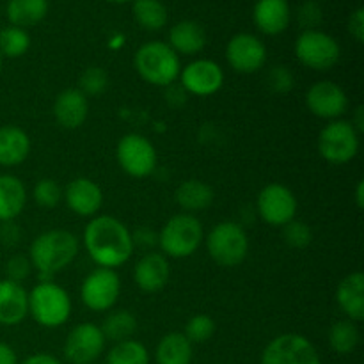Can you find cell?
<instances>
[{"label": "cell", "mask_w": 364, "mask_h": 364, "mask_svg": "<svg viewBox=\"0 0 364 364\" xmlns=\"http://www.w3.org/2000/svg\"><path fill=\"white\" fill-rule=\"evenodd\" d=\"M134 66L139 77L155 87H169L181 71L180 55L164 41L144 43L135 52Z\"/></svg>", "instance_id": "3957f363"}, {"label": "cell", "mask_w": 364, "mask_h": 364, "mask_svg": "<svg viewBox=\"0 0 364 364\" xmlns=\"http://www.w3.org/2000/svg\"><path fill=\"white\" fill-rule=\"evenodd\" d=\"M226 59L231 70L242 75H251L265 66L267 48L259 38L242 32L228 41Z\"/></svg>", "instance_id": "2e32d148"}, {"label": "cell", "mask_w": 364, "mask_h": 364, "mask_svg": "<svg viewBox=\"0 0 364 364\" xmlns=\"http://www.w3.org/2000/svg\"><path fill=\"white\" fill-rule=\"evenodd\" d=\"M107 340L100 326L84 322L75 326L64 341V358L70 364H92L105 350Z\"/></svg>", "instance_id": "4fadbf2b"}, {"label": "cell", "mask_w": 364, "mask_h": 364, "mask_svg": "<svg viewBox=\"0 0 364 364\" xmlns=\"http://www.w3.org/2000/svg\"><path fill=\"white\" fill-rule=\"evenodd\" d=\"M132 240H134V247L151 249L159 245V233L153 231L151 228L141 226L135 233H132Z\"/></svg>", "instance_id": "b9f144b4"}, {"label": "cell", "mask_w": 364, "mask_h": 364, "mask_svg": "<svg viewBox=\"0 0 364 364\" xmlns=\"http://www.w3.org/2000/svg\"><path fill=\"white\" fill-rule=\"evenodd\" d=\"M28 315V291L21 283L0 279V326H20Z\"/></svg>", "instance_id": "ffe728a7"}, {"label": "cell", "mask_w": 364, "mask_h": 364, "mask_svg": "<svg viewBox=\"0 0 364 364\" xmlns=\"http://www.w3.org/2000/svg\"><path fill=\"white\" fill-rule=\"evenodd\" d=\"M105 364H149V352L141 341L132 338L114 343L107 354Z\"/></svg>", "instance_id": "1f68e13d"}, {"label": "cell", "mask_w": 364, "mask_h": 364, "mask_svg": "<svg viewBox=\"0 0 364 364\" xmlns=\"http://www.w3.org/2000/svg\"><path fill=\"white\" fill-rule=\"evenodd\" d=\"M206 251L210 258L224 269L240 265L249 255L247 231L235 220L215 224L206 237Z\"/></svg>", "instance_id": "8992f818"}, {"label": "cell", "mask_w": 364, "mask_h": 364, "mask_svg": "<svg viewBox=\"0 0 364 364\" xmlns=\"http://www.w3.org/2000/svg\"><path fill=\"white\" fill-rule=\"evenodd\" d=\"M336 301L341 311L352 322L364 318V274L350 272L340 281L336 288Z\"/></svg>", "instance_id": "7402d4cb"}, {"label": "cell", "mask_w": 364, "mask_h": 364, "mask_svg": "<svg viewBox=\"0 0 364 364\" xmlns=\"http://www.w3.org/2000/svg\"><path fill=\"white\" fill-rule=\"evenodd\" d=\"M252 18L259 32L277 36L290 25L291 9L288 0H258L252 11Z\"/></svg>", "instance_id": "44dd1931"}, {"label": "cell", "mask_w": 364, "mask_h": 364, "mask_svg": "<svg viewBox=\"0 0 364 364\" xmlns=\"http://www.w3.org/2000/svg\"><path fill=\"white\" fill-rule=\"evenodd\" d=\"M322 18H323L322 7H320L316 2H313V0H308V2L302 4L297 11V20L304 31H313V28L318 27Z\"/></svg>", "instance_id": "ab89813d"}, {"label": "cell", "mask_w": 364, "mask_h": 364, "mask_svg": "<svg viewBox=\"0 0 364 364\" xmlns=\"http://www.w3.org/2000/svg\"><path fill=\"white\" fill-rule=\"evenodd\" d=\"M306 107L318 119H341L348 110L347 92L333 80H318L306 92Z\"/></svg>", "instance_id": "5bb4252c"}, {"label": "cell", "mask_w": 364, "mask_h": 364, "mask_svg": "<svg viewBox=\"0 0 364 364\" xmlns=\"http://www.w3.org/2000/svg\"><path fill=\"white\" fill-rule=\"evenodd\" d=\"M27 205V188L13 174H0V223L16 220Z\"/></svg>", "instance_id": "d4e9b609"}, {"label": "cell", "mask_w": 364, "mask_h": 364, "mask_svg": "<svg viewBox=\"0 0 364 364\" xmlns=\"http://www.w3.org/2000/svg\"><path fill=\"white\" fill-rule=\"evenodd\" d=\"M267 84L272 89L274 92H279V95H284V92H290L295 85V77L287 66H274L272 70L269 71V77H267Z\"/></svg>", "instance_id": "74e56055"}, {"label": "cell", "mask_w": 364, "mask_h": 364, "mask_svg": "<svg viewBox=\"0 0 364 364\" xmlns=\"http://www.w3.org/2000/svg\"><path fill=\"white\" fill-rule=\"evenodd\" d=\"M71 297L60 284L53 281H39L28 291V315L45 329H59L70 320Z\"/></svg>", "instance_id": "277c9868"}, {"label": "cell", "mask_w": 364, "mask_h": 364, "mask_svg": "<svg viewBox=\"0 0 364 364\" xmlns=\"http://www.w3.org/2000/svg\"><path fill=\"white\" fill-rule=\"evenodd\" d=\"M359 135L350 121H329L318 135L320 156L334 166L348 164L359 153Z\"/></svg>", "instance_id": "ba28073f"}, {"label": "cell", "mask_w": 364, "mask_h": 364, "mask_svg": "<svg viewBox=\"0 0 364 364\" xmlns=\"http://www.w3.org/2000/svg\"><path fill=\"white\" fill-rule=\"evenodd\" d=\"M167 45L178 55H196L206 46V32L201 25L192 20L178 21L171 27Z\"/></svg>", "instance_id": "484cf974"}, {"label": "cell", "mask_w": 364, "mask_h": 364, "mask_svg": "<svg viewBox=\"0 0 364 364\" xmlns=\"http://www.w3.org/2000/svg\"><path fill=\"white\" fill-rule=\"evenodd\" d=\"M84 249L89 258L100 269H112L124 265L134 255L132 231L127 224L110 215H96L84 230Z\"/></svg>", "instance_id": "6da1fadb"}, {"label": "cell", "mask_w": 364, "mask_h": 364, "mask_svg": "<svg viewBox=\"0 0 364 364\" xmlns=\"http://www.w3.org/2000/svg\"><path fill=\"white\" fill-rule=\"evenodd\" d=\"M80 249L77 235L66 230H50L32 240L28 259L41 281H53V276L75 262Z\"/></svg>", "instance_id": "7a4b0ae2"}, {"label": "cell", "mask_w": 364, "mask_h": 364, "mask_svg": "<svg viewBox=\"0 0 364 364\" xmlns=\"http://www.w3.org/2000/svg\"><path fill=\"white\" fill-rule=\"evenodd\" d=\"M116 159L123 173L132 178L151 176L159 162L153 142L141 134L123 135L116 146Z\"/></svg>", "instance_id": "9c48e42d"}, {"label": "cell", "mask_w": 364, "mask_h": 364, "mask_svg": "<svg viewBox=\"0 0 364 364\" xmlns=\"http://www.w3.org/2000/svg\"><path fill=\"white\" fill-rule=\"evenodd\" d=\"M21 364H63L55 355L46 354V352H38V354L28 355Z\"/></svg>", "instance_id": "ee69618b"}, {"label": "cell", "mask_w": 364, "mask_h": 364, "mask_svg": "<svg viewBox=\"0 0 364 364\" xmlns=\"http://www.w3.org/2000/svg\"><path fill=\"white\" fill-rule=\"evenodd\" d=\"M121 295V279L116 270L95 269L80 284V299L91 311H110Z\"/></svg>", "instance_id": "7c38bea8"}, {"label": "cell", "mask_w": 364, "mask_h": 364, "mask_svg": "<svg viewBox=\"0 0 364 364\" xmlns=\"http://www.w3.org/2000/svg\"><path fill=\"white\" fill-rule=\"evenodd\" d=\"M183 334L192 345L206 343L215 334V322H213L212 316L203 315V313L201 315H194L188 318Z\"/></svg>", "instance_id": "e575fe53"}, {"label": "cell", "mask_w": 364, "mask_h": 364, "mask_svg": "<svg viewBox=\"0 0 364 364\" xmlns=\"http://www.w3.org/2000/svg\"><path fill=\"white\" fill-rule=\"evenodd\" d=\"M4 57L2 55H0V75H2V68H4Z\"/></svg>", "instance_id": "f907efd6"}, {"label": "cell", "mask_w": 364, "mask_h": 364, "mask_svg": "<svg viewBox=\"0 0 364 364\" xmlns=\"http://www.w3.org/2000/svg\"><path fill=\"white\" fill-rule=\"evenodd\" d=\"M178 78L185 92L198 98H206L220 91L224 84V71L215 60L196 59L180 71Z\"/></svg>", "instance_id": "9a60e30c"}, {"label": "cell", "mask_w": 364, "mask_h": 364, "mask_svg": "<svg viewBox=\"0 0 364 364\" xmlns=\"http://www.w3.org/2000/svg\"><path fill=\"white\" fill-rule=\"evenodd\" d=\"M53 117L64 130H77L89 116V100L78 87L64 89L53 102Z\"/></svg>", "instance_id": "d6986e66"}, {"label": "cell", "mask_w": 364, "mask_h": 364, "mask_svg": "<svg viewBox=\"0 0 364 364\" xmlns=\"http://www.w3.org/2000/svg\"><path fill=\"white\" fill-rule=\"evenodd\" d=\"M259 364H322L315 345L302 334L284 333L263 348Z\"/></svg>", "instance_id": "8fae6325"}, {"label": "cell", "mask_w": 364, "mask_h": 364, "mask_svg": "<svg viewBox=\"0 0 364 364\" xmlns=\"http://www.w3.org/2000/svg\"><path fill=\"white\" fill-rule=\"evenodd\" d=\"M355 205L359 210L364 208V181H359L355 187Z\"/></svg>", "instance_id": "7dc6e473"}, {"label": "cell", "mask_w": 364, "mask_h": 364, "mask_svg": "<svg viewBox=\"0 0 364 364\" xmlns=\"http://www.w3.org/2000/svg\"><path fill=\"white\" fill-rule=\"evenodd\" d=\"M109 87V75L103 68L100 66H89L82 71L80 78H78V89L84 92L85 96H100L105 92Z\"/></svg>", "instance_id": "d590c367"}, {"label": "cell", "mask_w": 364, "mask_h": 364, "mask_svg": "<svg viewBox=\"0 0 364 364\" xmlns=\"http://www.w3.org/2000/svg\"><path fill=\"white\" fill-rule=\"evenodd\" d=\"M205 240L201 220L192 213L173 215L159 231V247L166 258H191Z\"/></svg>", "instance_id": "5b68a950"}, {"label": "cell", "mask_w": 364, "mask_h": 364, "mask_svg": "<svg viewBox=\"0 0 364 364\" xmlns=\"http://www.w3.org/2000/svg\"><path fill=\"white\" fill-rule=\"evenodd\" d=\"M295 55L299 63L308 70L329 71L340 63L341 48L333 36L313 28V31H302L297 38Z\"/></svg>", "instance_id": "52a82bcc"}, {"label": "cell", "mask_w": 364, "mask_h": 364, "mask_svg": "<svg viewBox=\"0 0 364 364\" xmlns=\"http://www.w3.org/2000/svg\"><path fill=\"white\" fill-rule=\"evenodd\" d=\"M0 364H18V355L9 343L0 341Z\"/></svg>", "instance_id": "f6af8a7d"}, {"label": "cell", "mask_w": 364, "mask_h": 364, "mask_svg": "<svg viewBox=\"0 0 364 364\" xmlns=\"http://www.w3.org/2000/svg\"><path fill=\"white\" fill-rule=\"evenodd\" d=\"M31 153V137L16 124L0 127V166L14 167L27 160Z\"/></svg>", "instance_id": "603a6c76"}, {"label": "cell", "mask_w": 364, "mask_h": 364, "mask_svg": "<svg viewBox=\"0 0 364 364\" xmlns=\"http://www.w3.org/2000/svg\"><path fill=\"white\" fill-rule=\"evenodd\" d=\"M215 199V192L210 187L206 181L198 180V178H191V180L181 181L174 191V201L185 210V213L203 212V210L210 208Z\"/></svg>", "instance_id": "cb8c5ba5"}, {"label": "cell", "mask_w": 364, "mask_h": 364, "mask_svg": "<svg viewBox=\"0 0 364 364\" xmlns=\"http://www.w3.org/2000/svg\"><path fill=\"white\" fill-rule=\"evenodd\" d=\"M21 230L14 220H7V223H0V244L4 247H16L20 244Z\"/></svg>", "instance_id": "60d3db41"}, {"label": "cell", "mask_w": 364, "mask_h": 364, "mask_svg": "<svg viewBox=\"0 0 364 364\" xmlns=\"http://www.w3.org/2000/svg\"><path fill=\"white\" fill-rule=\"evenodd\" d=\"M283 238L288 247L306 249L308 245H311L313 231L306 223L294 219L287 226H283Z\"/></svg>", "instance_id": "8d00e7d4"}, {"label": "cell", "mask_w": 364, "mask_h": 364, "mask_svg": "<svg viewBox=\"0 0 364 364\" xmlns=\"http://www.w3.org/2000/svg\"><path fill=\"white\" fill-rule=\"evenodd\" d=\"M350 124L359 132V134H363L364 132V109L361 105L355 107L354 116H352V119H350Z\"/></svg>", "instance_id": "bcb514c9"}, {"label": "cell", "mask_w": 364, "mask_h": 364, "mask_svg": "<svg viewBox=\"0 0 364 364\" xmlns=\"http://www.w3.org/2000/svg\"><path fill=\"white\" fill-rule=\"evenodd\" d=\"M32 272V263L28 256L14 255L7 259L6 263V279L14 281V283H23Z\"/></svg>", "instance_id": "f35d334b"}, {"label": "cell", "mask_w": 364, "mask_h": 364, "mask_svg": "<svg viewBox=\"0 0 364 364\" xmlns=\"http://www.w3.org/2000/svg\"><path fill=\"white\" fill-rule=\"evenodd\" d=\"M121 43H124V38H121V36H117V38L112 39V43H110V46H114V48H116V46H119Z\"/></svg>", "instance_id": "c3c4849f"}, {"label": "cell", "mask_w": 364, "mask_h": 364, "mask_svg": "<svg viewBox=\"0 0 364 364\" xmlns=\"http://www.w3.org/2000/svg\"><path fill=\"white\" fill-rule=\"evenodd\" d=\"M299 203L294 191L283 183H269L256 198V213L265 224L283 228L295 219Z\"/></svg>", "instance_id": "30bf717a"}, {"label": "cell", "mask_w": 364, "mask_h": 364, "mask_svg": "<svg viewBox=\"0 0 364 364\" xmlns=\"http://www.w3.org/2000/svg\"><path fill=\"white\" fill-rule=\"evenodd\" d=\"M132 13L146 31H160L167 23V9L160 0H134Z\"/></svg>", "instance_id": "4dcf8cb0"}, {"label": "cell", "mask_w": 364, "mask_h": 364, "mask_svg": "<svg viewBox=\"0 0 364 364\" xmlns=\"http://www.w3.org/2000/svg\"><path fill=\"white\" fill-rule=\"evenodd\" d=\"M348 34L358 43L364 41V9L358 7L348 18Z\"/></svg>", "instance_id": "7bdbcfd3"}, {"label": "cell", "mask_w": 364, "mask_h": 364, "mask_svg": "<svg viewBox=\"0 0 364 364\" xmlns=\"http://www.w3.org/2000/svg\"><path fill=\"white\" fill-rule=\"evenodd\" d=\"M109 2H116V4H121V2H132V0H109Z\"/></svg>", "instance_id": "681fc988"}, {"label": "cell", "mask_w": 364, "mask_h": 364, "mask_svg": "<svg viewBox=\"0 0 364 364\" xmlns=\"http://www.w3.org/2000/svg\"><path fill=\"white\" fill-rule=\"evenodd\" d=\"M100 329H102L107 341L119 343V341L132 340L134 338V334L139 329V323L132 311H128V309H116V311L107 315V318L103 320Z\"/></svg>", "instance_id": "f1b7e54d"}, {"label": "cell", "mask_w": 364, "mask_h": 364, "mask_svg": "<svg viewBox=\"0 0 364 364\" xmlns=\"http://www.w3.org/2000/svg\"><path fill=\"white\" fill-rule=\"evenodd\" d=\"M92 364H96V363H92Z\"/></svg>", "instance_id": "816d5d0a"}, {"label": "cell", "mask_w": 364, "mask_h": 364, "mask_svg": "<svg viewBox=\"0 0 364 364\" xmlns=\"http://www.w3.org/2000/svg\"><path fill=\"white\" fill-rule=\"evenodd\" d=\"M6 13L14 27H34L45 20L48 13V0H9Z\"/></svg>", "instance_id": "83f0119b"}, {"label": "cell", "mask_w": 364, "mask_h": 364, "mask_svg": "<svg viewBox=\"0 0 364 364\" xmlns=\"http://www.w3.org/2000/svg\"><path fill=\"white\" fill-rule=\"evenodd\" d=\"M63 194L64 191L59 181L52 178H41L32 188V199L41 208H55L63 201Z\"/></svg>", "instance_id": "836d02e7"}, {"label": "cell", "mask_w": 364, "mask_h": 364, "mask_svg": "<svg viewBox=\"0 0 364 364\" xmlns=\"http://www.w3.org/2000/svg\"><path fill=\"white\" fill-rule=\"evenodd\" d=\"M327 340H329L331 350L340 355H347L358 348L359 341H361V333H359L358 323L352 320H338L331 326Z\"/></svg>", "instance_id": "f546056e"}, {"label": "cell", "mask_w": 364, "mask_h": 364, "mask_svg": "<svg viewBox=\"0 0 364 364\" xmlns=\"http://www.w3.org/2000/svg\"><path fill=\"white\" fill-rule=\"evenodd\" d=\"M194 358V345L183 333H169L159 341L155 348L156 364H191Z\"/></svg>", "instance_id": "4316f807"}, {"label": "cell", "mask_w": 364, "mask_h": 364, "mask_svg": "<svg viewBox=\"0 0 364 364\" xmlns=\"http://www.w3.org/2000/svg\"><path fill=\"white\" fill-rule=\"evenodd\" d=\"M31 48V36L25 28L20 27H6L0 31V55L7 59H18L25 55Z\"/></svg>", "instance_id": "d6a6232c"}, {"label": "cell", "mask_w": 364, "mask_h": 364, "mask_svg": "<svg viewBox=\"0 0 364 364\" xmlns=\"http://www.w3.org/2000/svg\"><path fill=\"white\" fill-rule=\"evenodd\" d=\"M169 258H166L162 252H146L134 267V283L144 294H156V291L164 290L169 283Z\"/></svg>", "instance_id": "ac0fdd59"}, {"label": "cell", "mask_w": 364, "mask_h": 364, "mask_svg": "<svg viewBox=\"0 0 364 364\" xmlns=\"http://www.w3.org/2000/svg\"><path fill=\"white\" fill-rule=\"evenodd\" d=\"M63 199L78 217H96L103 206V192L91 178H75L64 188Z\"/></svg>", "instance_id": "e0dca14e"}]
</instances>
